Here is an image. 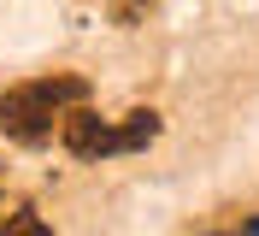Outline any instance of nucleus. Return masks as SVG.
Returning a JSON list of instances; mask_svg holds the SVG:
<instances>
[{
  "instance_id": "obj_1",
  "label": "nucleus",
  "mask_w": 259,
  "mask_h": 236,
  "mask_svg": "<svg viewBox=\"0 0 259 236\" xmlns=\"http://www.w3.org/2000/svg\"><path fill=\"white\" fill-rule=\"evenodd\" d=\"M89 100V83L71 77V71H59V77H35V83H18V89L0 94V124H6V136L12 142H48L53 136V118H59L65 107H82Z\"/></svg>"
},
{
  "instance_id": "obj_2",
  "label": "nucleus",
  "mask_w": 259,
  "mask_h": 236,
  "mask_svg": "<svg viewBox=\"0 0 259 236\" xmlns=\"http://www.w3.org/2000/svg\"><path fill=\"white\" fill-rule=\"evenodd\" d=\"M65 148L77 159H106V154H118V124H106L89 107H71L65 112Z\"/></svg>"
},
{
  "instance_id": "obj_3",
  "label": "nucleus",
  "mask_w": 259,
  "mask_h": 236,
  "mask_svg": "<svg viewBox=\"0 0 259 236\" xmlns=\"http://www.w3.org/2000/svg\"><path fill=\"white\" fill-rule=\"evenodd\" d=\"M153 136H159V112H130L124 124H118V154H136Z\"/></svg>"
},
{
  "instance_id": "obj_4",
  "label": "nucleus",
  "mask_w": 259,
  "mask_h": 236,
  "mask_svg": "<svg viewBox=\"0 0 259 236\" xmlns=\"http://www.w3.org/2000/svg\"><path fill=\"white\" fill-rule=\"evenodd\" d=\"M6 236H53L48 224L35 219V213H12V224H6Z\"/></svg>"
},
{
  "instance_id": "obj_5",
  "label": "nucleus",
  "mask_w": 259,
  "mask_h": 236,
  "mask_svg": "<svg viewBox=\"0 0 259 236\" xmlns=\"http://www.w3.org/2000/svg\"><path fill=\"white\" fill-rule=\"evenodd\" d=\"M242 236H259V219H247V224H242Z\"/></svg>"
}]
</instances>
